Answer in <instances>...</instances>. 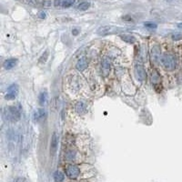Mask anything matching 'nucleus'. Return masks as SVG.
<instances>
[{"instance_id":"nucleus-12","label":"nucleus","mask_w":182,"mask_h":182,"mask_svg":"<svg viewBox=\"0 0 182 182\" xmlns=\"http://www.w3.org/2000/svg\"><path fill=\"white\" fill-rule=\"evenodd\" d=\"M34 118H35L36 120H39V119H45L46 118V111H45V109L40 108L37 111H36L35 114H34Z\"/></svg>"},{"instance_id":"nucleus-19","label":"nucleus","mask_w":182,"mask_h":182,"mask_svg":"<svg viewBox=\"0 0 182 182\" xmlns=\"http://www.w3.org/2000/svg\"><path fill=\"white\" fill-rule=\"evenodd\" d=\"M144 26L149 29H156L157 28V25L156 23H153V22H145L144 23Z\"/></svg>"},{"instance_id":"nucleus-23","label":"nucleus","mask_w":182,"mask_h":182,"mask_svg":"<svg viewBox=\"0 0 182 182\" xmlns=\"http://www.w3.org/2000/svg\"><path fill=\"white\" fill-rule=\"evenodd\" d=\"M172 38L174 40H179L180 38H182V34L181 33H175L172 35Z\"/></svg>"},{"instance_id":"nucleus-18","label":"nucleus","mask_w":182,"mask_h":182,"mask_svg":"<svg viewBox=\"0 0 182 182\" xmlns=\"http://www.w3.org/2000/svg\"><path fill=\"white\" fill-rule=\"evenodd\" d=\"M90 7V3L88 2H83V3H80L78 7V10H81V11H85V10H87Z\"/></svg>"},{"instance_id":"nucleus-6","label":"nucleus","mask_w":182,"mask_h":182,"mask_svg":"<svg viewBox=\"0 0 182 182\" xmlns=\"http://www.w3.org/2000/svg\"><path fill=\"white\" fill-rule=\"evenodd\" d=\"M58 135L57 134V132H54L52 136H51V142H50V154L52 156H54L57 152V146H58Z\"/></svg>"},{"instance_id":"nucleus-2","label":"nucleus","mask_w":182,"mask_h":182,"mask_svg":"<svg viewBox=\"0 0 182 182\" xmlns=\"http://www.w3.org/2000/svg\"><path fill=\"white\" fill-rule=\"evenodd\" d=\"M161 63L167 70H173L176 66V58L171 54H165L161 57Z\"/></svg>"},{"instance_id":"nucleus-22","label":"nucleus","mask_w":182,"mask_h":182,"mask_svg":"<svg viewBox=\"0 0 182 182\" xmlns=\"http://www.w3.org/2000/svg\"><path fill=\"white\" fill-rule=\"evenodd\" d=\"M74 2H75V0H64L63 7H69L74 4Z\"/></svg>"},{"instance_id":"nucleus-29","label":"nucleus","mask_w":182,"mask_h":182,"mask_svg":"<svg viewBox=\"0 0 182 182\" xmlns=\"http://www.w3.org/2000/svg\"><path fill=\"white\" fill-rule=\"evenodd\" d=\"M165 1H167V2H173V1H175V0H165Z\"/></svg>"},{"instance_id":"nucleus-20","label":"nucleus","mask_w":182,"mask_h":182,"mask_svg":"<svg viewBox=\"0 0 182 182\" xmlns=\"http://www.w3.org/2000/svg\"><path fill=\"white\" fill-rule=\"evenodd\" d=\"M75 154H76V152L73 151V150L67 151L66 154V159H68V160H73L74 157H75V156H76Z\"/></svg>"},{"instance_id":"nucleus-8","label":"nucleus","mask_w":182,"mask_h":182,"mask_svg":"<svg viewBox=\"0 0 182 182\" xmlns=\"http://www.w3.org/2000/svg\"><path fill=\"white\" fill-rule=\"evenodd\" d=\"M114 29H115V28H113L111 26H103L98 29V34L100 36H106V35L111 34Z\"/></svg>"},{"instance_id":"nucleus-15","label":"nucleus","mask_w":182,"mask_h":182,"mask_svg":"<svg viewBox=\"0 0 182 182\" xmlns=\"http://www.w3.org/2000/svg\"><path fill=\"white\" fill-rule=\"evenodd\" d=\"M47 98H48V93L47 91H43L39 94V97H38V102L40 105H44L47 101Z\"/></svg>"},{"instance_id":"nucleus-27","label":"nucleus","mask_w":182,"mask_h":182,"mask_svg":"<svg viewBox=\"0 0 182 182\" xmlns=\"http://www.w3.org/2000/svg\"><path fill=\"white\" fill-rule=\"evenodd\" d=\"M55 5L57 6V5H60V0H56V2H55Z\"/></svg>"},{"instance_id":"nucleus-28","label":"nucleus","mask_w":182,"mask_h":182,"mask_svg":"<svg viewBox=\"0 0 182 182\" xmlns=\"http://www.w3.org/2000/svg\"><path fill=\"white\" fill-rule=\"evenodd\" d=\"M178 28H182V23H179V24H178Z\"/></svg>"},{"instance_id":"nucleus-5","label":"nucleus","mask_w":182,"mask_h":182,"mask_svg":"<svg viewBox=\"0 0 182 182\" xmlns=\"http://www.w3.org/2000/svg\"><path fill=\"white\" fill-rule=\"evenodd\" d=\"M135 73L136 76V78H138L139 81H144L146 79L147 74H146V70L142 65H136L135 67Z\"/></svg>"},{"instance_id":"nucleus-1","label":"nucleus","mask_w":182,"mask_h":182,"mask_svg":"<svg viewBox=\"0 0 182 182\" xmlns=\"http://www.w3.org/2000/svg\"><path fill=\"white\" fill-rule=\"evenodd\" d=\"M4 113L7 119L9 121L16 122L20 119V111L16 107H7Z\"/></svg>"},{"instance_id":"nucleus-21","label":"nucleus","mask_w":182,"mask_h":182,"mask_svg":"<svg viewBox=\"0 0 182 182\" xmlns=\"http://www.w3.org/2000/svg\"><path fill=\"white\" fill-rule=\"evenodd\" d=\"M48 56H49L48 51H46V52L40 57V58H39V63H46V62H47V60H48Z\"/></svg>"},{"instance_id":"nucleus-26","label":"nucleus","mask_w":182,"mask_h":182,"mask_svg":"<svg viewBox=\"0 0 182 182\" xmlns=\"http://www.w3.org/2000/svg\"><path fill=\"white\" fill-rule=\"evenodd\" d=\"M72 34L74 35V36H77L78 34V30L77 29V28H75V29H73V31H72Z\"/></svg>"},{"instance_id":"nucleus-3","label":"nucleus","mask_w":182,"mask_h":182,"mask_svg":"<svg viewBox=\"0 0 182 182\" xmlns=\"http://www.w3.org/2000/svg\"><path fill=\"white\" fill-rule=\"evenodd\" d=\"M80 174V169L78 166L76 165H68L66 168V175L72 179L77 178Z\"/></svg>"},{"instance_id":"nucleus-11","label":"nucleus","mask_w":182,"mask_h":182,"mask_svg":"<svg viewBox=\"0 0 182 182\" xmlns=\"http://www.w3.org/2000/svg\"><path fill=\"white\" fill-rule=\"evenodd\" d=\"M109 70H110V61L107 58H105L102 62V71L105 75H107Z\"/></svg>"},{"instance_id":"nucleus-9","label":"nucleus","mask_w":182,"mask_h":182,"mask_svg":"<svg viewBox=\"0 0 182 182\" xmlns=\"http://www.w3.org/2000/svg\"><path fill=\"white\" fill-rule=\"evenodd\" d=\"M87 65H88L87 58L84 57H81V58L78 61L77 65H76V67L78 68L79 71H83V70H85L86 68L87 67Z\"/></svg>"},{"instance_id":"nucleus-16","label":"nucleus","mask_w":182,"mask_h":182,"mask_svg":"<svg viewBox=\"0 0 182 182\" xmlns=\"http://www.w3.org/2000/svg\"><path fill=\"white\" fill-rule=\"evenodd\" d=\"M54 179L56 182H62L65 179V176L61 171L57 170L54 173Z\"/></svg>"},{"instance_id":"nucleus-24","label":"nucleus","mask_w":182,"mask_h":182,"mask_svg":"<svg viewBox=\"0 0 182 182\" xmlns=\"http://www.w3.org/2000/svg\"><path fill=\"white\" fill-rule=\"evenodd\" d=\"M16 182H26V179L24 178H16Z\"/></svg>"},{"instance_id":"nucleus-17","label":"nucleus","mask_w":182,"mask_h":182,"mask_svg":"<svg viewBox=\"0 0 182 182\" xmlns=\"http://www.w3.org/2000/svg\"><path fill=\"white\" fill-rule=\"evenodd\" d=\"M159 56H160V49H159V48L157 47V46H156V47H154L152 48V57L155 60H157Z\"/></svg>"},{"instance_id":"nucleus-25","label":"nucleus","mask_w":182,"mask_h":182,"mask_svg":"<svg viewBox=\"0 0 182 182\" xmlns=\"http://www.w3.org/2000/svg\"><path fill=\"white\" fill-rule=\"evenodd\" d=\"M39 17H40V18H45V17H46V13L41 12V13L39 14Z\"/></svg>"},{"instance_id":"nucleus-10","label":"nucleus","mask_w":182,"mask_h":182,"mask_svg":"<svg viewBox=\"0 0 182 182\" xmlns=\"http://www.w3.org/2000/svg\"><path fill=\"white\" fill-rule=\"evenodd\" d=\"M16 63H17V60L16 58H9V59L5 60L3 66L6 68V69H11V68H13L16 65Z\"/></svg>"},{"instance_id":"nucleus-7","label":"nucleus","mask_w":182,"mask_h":182,"mask_svg":"<svg viewBox=\"0 0 182 182\" xmlns=\"http://www.w3.org/2000/svg\"><path fill=\"white\" fill-rule=\"evenodd\" d=\"M151 81H152V84L154 85L155 88L157 89V91H159L158 87H160V85H161V78H160V76H159V74L157 73V70L152 71Z\"/></svg>"},{"instance_id":"nucleus-14","label":"nucleus","mask_w":182,"mask_h":182,"mask_svg":"<svg viewBox=\"0 0 182 182\" xmlns=\"http://www.w3.org/2000/svg\"><path fill=\"white\" fill-rule=\"evenodd\" d=\"M120 37L122 38V40H124L125 42L128 43V44H133L135 41H136V38L131 36V35H128V34H124V35H121Z\"/></svg>"},{"instance_id":"nucleus-13","label":"nucleus","mask_w":182,"mask_h":182,"mask_svg":"<svg viewBox=\"0 0 182 182\" xmlns=\"http://www.w3.org/2000/svg\"><path fill=\"white\" fill-rule=\"evenodd\" d=\"M75 110L78 114H83L86 112V105L83 102H78L75 106Z\"/></svg>"},{"instance_id":"nucleus-4","label":"nucleus","mask_w":182,"mask_h":182,"mask_svg":"<svg viewBox=\"0 0 182 182\" xmlns=\"http://www.w3.org/2000/svg\"><path fill=\"white\" fill-rule=\"evenodd\" d=\"M17 94H18V86L16 84H13L7 89V93L6 95V99H7V100L15 99L16 98Z\"/></svg>"}]
</instances>
